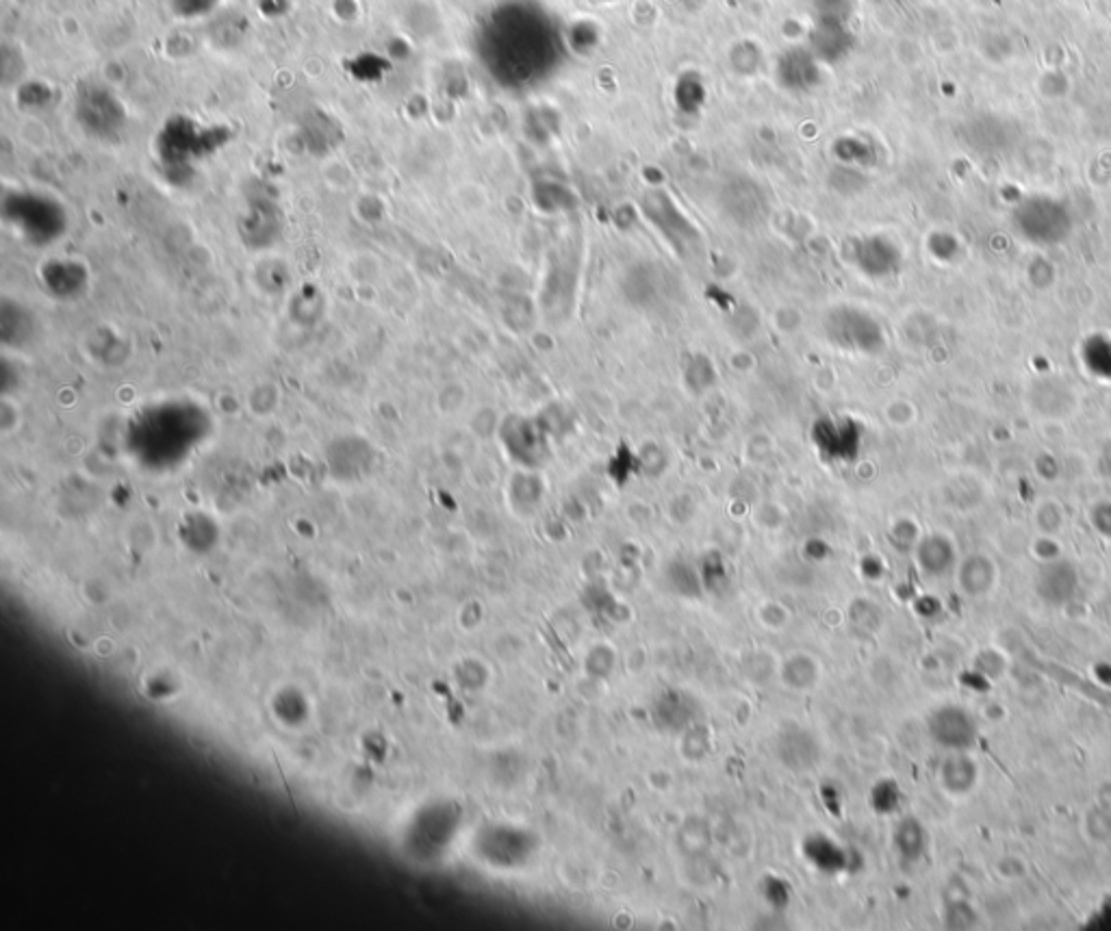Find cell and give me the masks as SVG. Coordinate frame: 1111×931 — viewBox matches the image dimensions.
<instances>
[{
    "instance_id": "6da1fadb",
    "label": "cell",
    "mask_w": 1111,
    "mask_h": 931,
    "mask_svg": "<svg viewBox=\"0 0 1111 931\" xmlns=\"http://www.w3.org/2000/svg\"><path fill=\"white\" fill-rule=\"evenodd\" d=\"M825 339L844 352L875 354L884 345V332L879 323L864 310L855 307H834L823 317Z\"/></svg>"
},
{
    "instance_id": "8992f818",
    "label": "cell",
    "mask_w": 1111,
    "mask_h": 931,
    "mask_svg": "<svg viewBox=\"0 0 1111 931\" xmlns=\"http://www.w3.org/2000/svg\"><path fill=\"white\" fill-rule=\"evenodd\" d=\"M510 428H513V441H510L513 445L510 448H515V456L526 461V465H532L536 461V456L543 454L541 432L526 419L510 421Z\"/></svg>"
},
{
    "instance_id": "5b68a950",
    "label": "cell",
    "mask_w": 1111,
    "mask_h": 931,
    "mask_svg": "<svg viewBox=\"0 0 1111 931\" xmlns=\"http://www.w3.org/2000/svg\"><path fill=\"white\" fill-rule=\"evenodd\" d=\"M855 264L868 277H884L897 268V253L890 250L884 242H862L855 250Z\"/></svg>"
},
{
    "instance_id": "8fae6325",
    "label": "cell",
    "mask_w": 1111,
    "mask_h": 931,
    "mask_svg": "<svg viewBox=\"0 0 1111 931\" xmlns=\"http://www.w3.org/2000/svg\"><path fill=\"white\" fill-rule=\"evenodd\" d=\"M52 213H57V209H54L48 200H39V205H37V213H35V216H28V218H41V216H52ZM22 226H24V231H28L30 235H39V233H44V231H46V229H41V222H39V224L35 226V233H33V220H28V222H26V224H22Z\"/></svg>"
},
{
    "instance_id": "3957f363",
    "label": "cell",
    "mask_w": 1111,
    "mask_h": 931,
    "mask_svg": "<svg viewBox=\"0 0 1111 931\" xmlns=\"http://www.w3.org/2000/svg\"><path fill=\"white\" fill-rule=\"evenodd\" d=\"M113 96L102 89V87H96V85H87L85 89H81V96H78V118L83 122L85 128H89L91 133L96 135H111L124 120V109L122 105L115 100L111 107H107V102L111 100Z\"/></svg>"
},
{
    "instance_id": "277c9868",
    "label": "cell",
    "mask_w": 1111,
    "mask_h": 931,
    "mask_svg": "<svg viewBox=\"0 0 1111 931\" xmlns=\"http://www.w3.org/2000/svg\"><path fill=\"white\" fill-rule=\"evenodd\" d=\"M779 758L788 769H812L818 758V745L805 730H786L779 738Z\"/></svg>"
},
{
    "instance_id": "7a4b0ae2",
    "label": "cell",
    "mask_w": 1111,
    "mask_h": 931,
    "mask_svg": "<svg viewBox=\"0 0 1111 931\" xmlns=\"http://www.w3.org/2000/svg\"><path fill=\"white\" fill-rule=\"evenodd\" d=\"M1014 226L1023 235V240L1038 246H1053L1069 237L1073 220L1062 203L1036 196L1025 200L1014 211Z\"/></svg>"
},
{
    "instance_id": "9c48e42d",
    "label": "cell",
    "mask_w": 1111,
    "mask_h": 931,
    "mask_svg": "<svg viewBox=\"0 0 1111 931\" xmlns=\"http://www.w3.org/2000/svg\"><path fill=\"white\" fill-rule=\"evenodd\" d=\"M613 662H615L613 651L602 645V647H595L591 651V656L587 658V669L595 677H606L613 671Z\"/></svg>"
},
{
    "instance_id": "ba28073f",
    "label": "cell",
    "mask_w": 1111,
    "mask_h": 931,
    "mask_svg": "<svg viewBox=\"0 0 1111 931\" xmlns=\"http://www.w3.org/2000/svg\"><path fill=\"white\" fill-rule=\"evenodd\" d=\"M708 751V730L706 727H695V730H689L684 734V743H682V754L689 758V760H702Z\"/></svg>"
},
{
    "instance_id": "52a82bcc",
    "label": "cell",
    "mask_w": 1111,
    "mask_h": 931,
    "mask_svg": "<svg viewBox=\"0 0 1111 931\" xmlns=\"http://www.w3.org/2000/svg\"><path fill=\"white\" fill-rule=\"evenodd\" d=\"M781 675L788 686L803 690V688H810L816 684L818 669L810 656H792L786 660Z\"/></svg>"
},
{
    "instance_id": "30bf717a",
    "label": "cell",
    "mask_w": 1111,
    "mask_h": 931,
    "mask_svg": "<svg viewBox=\"0 0 1111 931\" xmlns=\"http://www.w3.org/2000/svg\"><path fill=\"white\" fill-rule=\"evenodd\" d=\"M702 373H706V376H715V371H713V367H711V363H708V358H706V356H698L695 360H691V363H689V369L684 371V380H687V384H689L691 389H695V391L708 389L706 380H702Z\"/></svg>"
}]
</instances>
